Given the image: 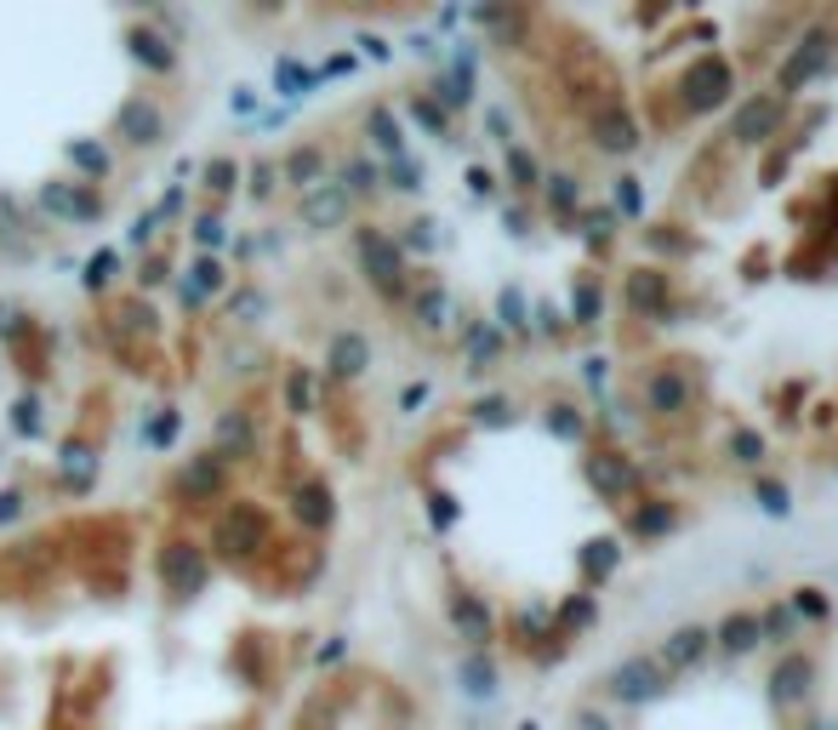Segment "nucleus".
Wrapping results in <instances>:
<instances>
[{"label":"nucleus","instance_id":"nucleus-1","mask_svg":"<svg viewBox=\"0 0 838 730\" xmlns=\"http://www.w3.org/2000/svg\"><path fill=\"white\" fill-rule=\"evenodd\" d=\"M258 571L137 508L0 542V730H268Z\"/></svg>","mask_w":838,"mask_h":730},{"label":"nucleus","instance_id":"nucleus-2","mask_svg":"<svg viewBox=\"0 0 838 730\" xmlns=\"http://www.w3.org/2000/svg\"><path fill=\"white\" fill-rule=\"evenodd\" d=\"M286 730H405V708L376 679H332L297 702Z\"/></svg>","mask_w":838,"mask_h":730},{"label":"nucleus","instance_id":"nucleus-3","mask_svg":"<svg viewBox=\"0 0 838 730\" xmlns=\"http://www.w3.org/2000/svg\"><path fill=\"white\" fill-rule=\"evenodd\" d=\"M611 691L622 702H650L656 691H662V662L656 657H627L616 673H611Z\"/></svg>","mask_w":838,"mask_h":730},{"label":"nucleus","instance_id":"nucleus-4","mask_svg":"<svg viewBox=\"0 0 838 730\" xmlns=\"http://www.w3.org/2000/svg\"><path fill=\"white\" fill-rule=\"evenodd\" d=\"M725 92H730V69H725V63H714V58H702L691 74H684V104H691V109L719 104Z\"/></svg>","mask_w":838,"mask_h":730},{"label":"nucleus","instance_id":"nucleus-5","mask_svg":"<svg viewBox=\"0 0 838 730\" xmlns=\"http://www.w3.org/2000/svg\"><path fill=\"white\" fill-rule=\"evenodd\" d=\"M650 406H656V411L691 406V376H684V371H656V376H650Z\"/></svg>","mask_w":838,"mask_h":730},{"label":"nucleus","instance_id":"nucleus-6","mask_svg":"<svg viewBox=\"0 0 838 730\" xmlns=\"http://www.w3.org/2000/svg\"><path fill=\"white\" fill-rule=\"evenodd\" d=\"M776 120H781L776 97H765V104H747L742 120H735V137H765V132H776Z\"/></svg>","mask_w":838,"mask_h":730},{"label":"nucleus","instance_id":"nucleus-7","mask_svg":"<svg viewBox=\"0 0 838 730\" xmlns=\"http://www.w3.org/2000/svg\"><path fill=\"white\" fill-rule=\"evenodd\" d=\"M594 132H599L604 148H633V120L622 109H599L594 115Z\"/></svg>","mask_w":838,"mask_h":730},{"label":"nucleus","instance_id":"nucleus-8","mask_svg":"<svg viewBox=\"0 0 838 730\" xmlns=\"http://www.w3.org/2000/svg\"><path fill=\"white\" fill-rule=\"evenodd\" d=\"M833 52H827V40H810V46H799L793 58H787V86H799V81H810L822 63H827Z\"/></svg>","mask_w":838,"mask_h":730},{"label":"nucleus","instance_id":"nucleus-9","mask_svg":"<svg viewBox=\"0 0 838 730\" xmlns=\"http://www.w3.org/2000/svg\"><path fill=\"white\" fill-rule=\"evenodd\" d=\"M702 650H707V634H702V627H679V634H673V639L662 645V657L684 668V662H696Z\"/></svg>","mask_w":838,"mask_h":730},{"label":"nucleus","instance_id":"nucleus-10","mask_svg":"<svg viewBox=\"0 0 838 730\" xmlns=\"http://www.w3.org/2000/svg\"><path fill=\"white\" fill-rule=\"evenodd\" d=\"M753 639H758V617H747V611L730 617V622L719 627V645H725V650H747Z\"/></svg>","mask_w":838,"mask_h":730},{"label":"nucleus","instance_id":"nucleus-11","mask_svg":"<svg viewBox=\"0 0 838 730\" xmlns=\"http://www.w3.org/2000/svg\"><path fill=\"white\" fill-rule=\"evenodd\" d=\"M627 303L633 309H656V303H662V280H656V274H633V280H627Z\"/></svg>","mask_w":838,"mask_h":730},{"label":"nucleus","instance_id":"nucleus-12","mask_svg":"<svg viewBox=\"0 0 838 730\" xmlns=\"http://www.w3.org/2000/svg\"><path fill=\"white\" fill-rule=\"evenodd\" d=\"M588 474H594L599 491H616V486H622V468H616V463H588Z\"/></svg>","mask_w":838,"mask_h":730},{"label":"nucleus","instance_id":"nucleus-13","mask_svg":"<svg viewBox=\"0 0 838 730\" xmlns=\"http://www.w3.org/2000/svg\"><path fill=\"white\" fill-rule=\"evenodd\" d=\"M799 679H804V668H799V662H787V668L776 673V702L793 696V691H799Z\"/></svg>","mask_w":838,"mask_h":730},{"label":"nucleus","instance_id":"nucleus-14","mask_svg":"<svg viewBox=\"0 0 838 730\" xmlns=\"http://www.w3.org/2000/svg\"><path fill=\"white\" fill-rule=\"evenodd\" d=\"M758 496H765V508H770V514L787 508V491H781V486H758Z\"/></svg>","mask_w":838,"mask_h":730},{"label":"nucleus","instance_id":"nucleus-15","mask_svg":"<svg viewBox=\"0 0 838 730\" xmlns=\"http://www.w3.org/2000/svg\"><path fill=\"white\" fill-rule=\"evenodd\" d=\"M616 206L622 212H639V189H616Z\"/></svg>","mask_w":838,"mask_h":730}]
</instances>
